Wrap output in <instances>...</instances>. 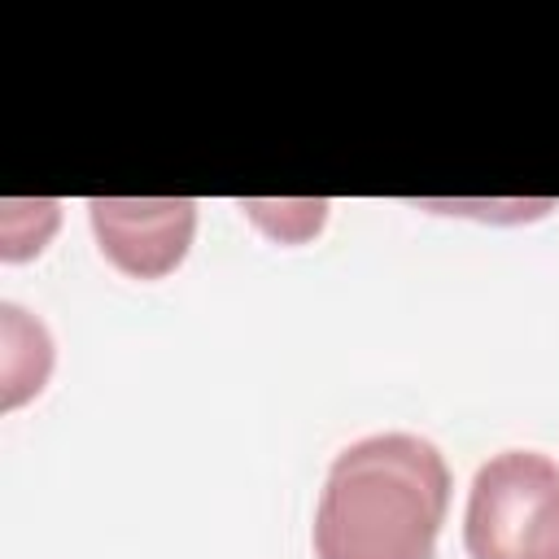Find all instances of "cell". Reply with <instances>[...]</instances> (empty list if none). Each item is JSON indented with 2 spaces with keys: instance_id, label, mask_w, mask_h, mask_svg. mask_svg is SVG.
<instances>
[{
  "instance_id": "6da1fadb",
  "label": "cell",
  "mask_w": 559,
  "mask_h": 559,
  "mask_svg": "<svg viewBox=\"0 0 559 559\" xmlns=\"http://www.w3.org/2000/svg\"><path fill=\"white\" fill-rule=\"evenodd\" d=\"M450 511V467L415 432L345 445L314 507V559H432Z\"/></svg>"
},
{
  "instance_id": "5b68a950",
  "label": "cell",
  "mask_w": 559,
  "mask_h": 559,
  "mask_svg": "<svg viewBox=\"0 0 559 559\" xmlns=\"http://www.w3.org/2000/svg\"><path fill=\"white\" fill-rule=\"evenodd\" d=\"M61 227V201L52 197H26V201H0V258L26 262L39 258L44 245Z\"/></svg>"
},
{
  "instance_id": "8992f818",
  "label": "cell",
  "mask_w": 559,
  "mask_h": 559,
  "mask_svg": "<svg viewBox=\"0 0 559 559\" xmlns=\"http://www.w3.org/2000/svg\"><path fill=\"white\" fill-rule=\"evenodd\" d=\"M240 210L275 245H306V240H314L323 231L332 205L323 197L319 201L314 197H297V201H262V197H249V201H240Z\"/></svg>"
},
{
  "instance_id": "7a4b0ae2",
  "label": "cell",
  "mask_w": 559,
  "mask_h": 559,
  "mask_svg": "<svg viewBox=\"0 0 559 559\" xmlns=\"http://www.w3.org/2000/svg\"><path fill=\"white\" fill-rule=\"evenodd\" d=\"M472 559H559V463L542 450L489 454L467 489Z\"/></svg>"
},
{
  "instance_id": "3957f363",
  "label": "cell",
  "mask_w": 559,
  "mask_h": 559,
  "mask_svg": "<svg viewBox=\"0 0 559 559\" xmlns=\"http://www.w3.org/2000/svg\"><path fill=\"white\" fill-rule=\"evenodd\" d=\"M92 236L105 262L131 280H166L192 249V197H92Z\"/></svg>"
},
{
  "instance_id": "277c9868",
  "label": "cell",
  "mask_w": 559,
  "mask_h": 559,
  "mask_svg": "<svg viewBox=\"0 0 559 559\" xmlns=\"http://www.w3.org/2000/svg\"><path fill=\"white\" fill-rule=\"evenodd\" d=\"M57 349L39 314L17 301H0V411H17L44 393Z\"/></svg>"
}]
</instances>
